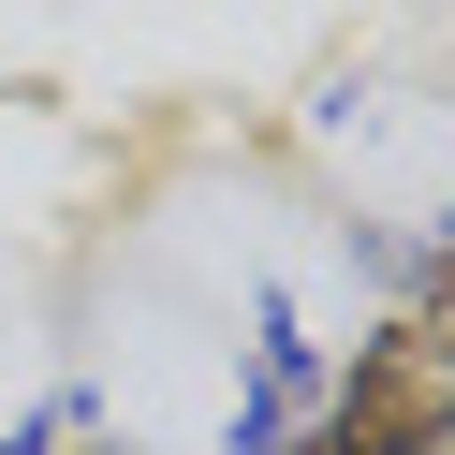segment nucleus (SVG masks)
I'll return each instance as SVG.
<instances>
[{
    "label": "nucleus",
    "instance_id": "1",
    "mask_svg": "<svg viewBox=\"0 0 455 455\" xmlns=\"http://www.w3.org/2000/svg\"><path fill=\"white\" fill-rule=\"evenodd\" d=\"M294 455H455V323H382Z\"/></svg>",
    "mask_w": 455,
    "mask_h": 455
}]
</instances>
